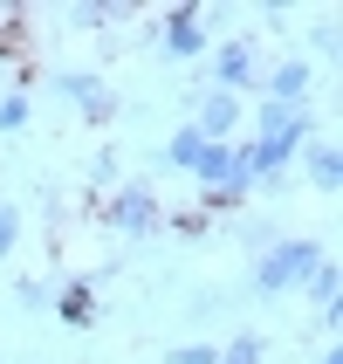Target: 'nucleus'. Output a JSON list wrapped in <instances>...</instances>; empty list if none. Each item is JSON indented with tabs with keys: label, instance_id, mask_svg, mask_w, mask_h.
<instances>
[{
	"label": "nucleus",
	"instance_id": "obj_1",
	"mask_svg": "<svg viewBox=\"0 0 343 364\" xmlns=\"http://www.w3.org/2000/svg\"><path fill=\"white\" fill-rule=\"evenodd\" d=\"M309 262H316V247H309V241H288L282 255H268V262H261V289H282V282H295V275H303Z\"/></svg>",
	"mask_w": 343,
	"mask_h": 364
},
{
	"label": "nucleus",
	"instance_id": "obj_2",
	"mask_svg": "<svg viewBox=\"0 0 343 364\" xmlns=\"http://www.w3.org/2000/svg\"><path fill=\"white\" fill-rule=\"evenodd\" d=\"M172 48H179V55H192V48H200V21H192V7H179V14H172Z\"/></svg>",
	"mask_w": 343,
	"mask_h": 364
},
{
	"label": "nucleus",
	"instance_id": "obj_3",
	"mask_svg": "<svg viewBox=\"0 0 343 364\" xmlns=\"http://www.w3.org/2000/svg\"><path fill=\"white\" fill-rule=\"evenodd\" d=\"M303 82H309V76H303V62H288L282 76H275V97H282V103H288V97H303Z\"/></svg>",
	"mask_w": 343,
	"mask_h": 364
},
{
	"label": "nucleus",
	"instance_id": "obj_4",
	"mask_svg": "<svg viewBox=\"0 0 343 364\" xmlns=\"http://www.w3.org/2000/svg\"><path fill=\"white\" fill-rule=\"evenodd\" d=\"M172 159H179V165H200V159H206L200 131H179V144H172Z\"/></svg>",
	"mask_w": 343,
	"mask_h": 364
},
{
	"label": "nucleus",
	"instance_id": "obj_5",
	"mask_svg": "<svg viewBox=\"0 0 343 364\" xmlns=\"http://www.w3.org/2000/svg\"><path fill=\"white\" fill-rule=\"evenodd\" d=\"M62 316L82 323V316H89V289H69V296H62Z\"/></svg>",
	"mask_w": 343,
	"mask_h": 364
},
{
	"label": "nucleus",
	"instance_id": "obj_6",
	"mask_svg": "<svg viewBox=\"0 0 343 364\" xmlns=\"http://www.w3.org/2000/svg\"><path fill=\"white\" fill-rule=\"evenodd\" d=\"M220 76H227V82L247 76V48H227V55H220Z\"/></svg>",
	"mask_w": 343,
	"mask_h": 364
},
{
	"label": "nucleus",
	"instance_id": "obj_7",
	"mask_svg": "<svg viewBox=\"0 0 343 364\" xmlns=\"http://www.w3.org/2000/svg\"><path fill=\"white\" fill-rule=\"evenodd\" d=\"M254 350H261V344H254V337H241V344L227 350V358H220V364H254Z\"/></svg>",
	"mask_w": 343,
	"mask_h": 364
},
{
	"label": "nucleus",
	"instance_id": "obj_8",
	"mask_svg": "<svg viewBox=\"0 0 343 364\" xmlns=\"http://www.w3.org/2000/svg\"><path fill=\"white\" fill-rule=\"evenodd\" d=\"M14 241V213H0V247Z\"/></svg>",
	"mask_w": 343,
	"mask_h": 364
}]
</instances>
